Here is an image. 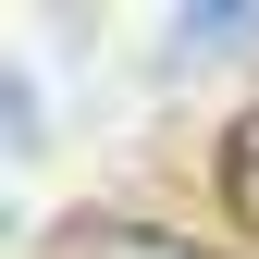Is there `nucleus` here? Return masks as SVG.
Here are the masks:
<instances>
[{
  "instance_id": "1",
  "label": "nucleus",
  "mask_w": 259,
  "mask_h": 259,
  "mask_svg": "<svg viewBox=\"0 0 259 259\" xmlns=\"http://www.w3.org/2000/svg\"><path fill=\"white\" fill-rule=\"evenodd\" d=\"M62 247H74V259H210V247H185V235H160V222H74Z\"/></svg>"
},
{
  "instance_id": "2",
  "label": "nucleus",
  "mask_w": 259,
  "mask_h": 259,
  "mask_svg": "<svg viewBox=\"0 0 259 259\" xmlns=\"http://www.w3.org/2000/svg\"><path fill=\"white\" fill-rule=\"evenodd\" d=\"M210 173H222V198H235V210L259 222V111H235V123H222V148H210Z\"/></svg>"
},
{
  "instance_id": "3",
  "label": "nucleus",
  "mask_w": 259,
  "mask_h": 259,
  "mask_svg": "<svg viewBox=\"0 0 259 259\" xmlns=\"http://www.w3.org/2000/svg\"><path fill=\"white\" fill-rule=\"evenodd\" d=\"M259 13H173V50H247Z\"/></svg>"
}]
</instances>
